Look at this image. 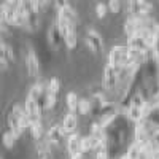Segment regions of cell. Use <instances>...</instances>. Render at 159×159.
Wrapping results in <instances>:
<instances>
[{
    "instance_id": "12",
    "label": "cell",
    "mask_w": 159,
    "mask_h": 159,
    "mask_svg": "<svg viewBox=\"0 0 159 159\" xmlns=\"http://www.w3.org/2000/svg\"><path fill=\"white\" fill-rule=\"evenodd\" d=\"M27 97L32 99V100H35L37 103H42V105H43V103H45V97H46V84H45L43 81H37V83L30 88ZM43 107H45V105H43Z\"/></svg>"
},
{
    "instance_id": "15",
    "label": "cell",
    "mask_w": 159,
    "mask_h": 159,
    "mask_svg": "<svg viewBox=\"0 0 159 159\" xmlns=\"http://www.w3.org/2000/svg\"><path fill=\"white\" fill-rule=\"evenodd\" d=\"M102 142H103V140H100V139H97V137H94V135L89 134V135H86V137L81 139V151H83V153L96 151Z\"/></svg>"
},
{
    "instance_id": "20",
    "label": "cell",
    "mask_w": 159,
    "mask_h": 159,
    "mask_svg": "<svg viewBox=\"0 0 159 159\" xmlns=\"http://www.w3.org/2000/svg\"><path fill=\"white\" fill-rule=\"evenodd\" d=\"M57 16H64L65 19H69V21H72V22H75V24H76V21H78V16H76L75 10H73L69 3L64 5V7H61V8L57 10Z\"/></svg>"
},
{
    "instance_id": "31",
    "label": "cell",
    "mask_w": 159,
    "mask_h": 159,
    "mask_svg": "<svg viewBox=\"0 0 159 159\" xmlns=\"http://www.w3.org/2000/svg\"><path fill=\"white\" fill-rule=\"evenodd\" d=\"M150 142H153V143L156 145V147L159 148V129H157V130L154 132V134H153V137H151V140H150Z\"/></svg>"
},
{
    "instance_id": "36",
    "label": "cell",
    "mask_w": 159,
    "mask_h": 159,
    "mask_svg": "<svg viewBox=\"0 0 159 159\" xmlns=\"http://www.w3.org/2000/svg\"><path fill=\"white\" fill-rule=\"evenodd\" d=\"M0 159H5V157H3V156H2V157H0Z\"/></svg>"
},
{
    "instance_id": "17",
    "label": "cell",
    "mask_w": 159,
    "mask_h": 159,
    "mask_svg": "<svg viewBox=\"0 0 159 159\" xmlns=\"http://www.w3.org/2000/svg\"><path fill=\"white\" fill-rule=\"evenodd\" d=\"M51 145L46 140H40L37 142L35 147V159H49L51 157Z\"/></svg>"
},
{
    "instance_id": "8",
    "label": "cell",
    "mask_w": 159,
    "mask_h": 159,
    "mask_svg": "<svg viewBox=\"0 0 159 159\" xmlns=\"http://www.w3.org/2000/svg\"><path fill=\"white\" fill-rule=\"evenodd\" d=\"M84 42H86V46L88 49L92 52V54H100L103 51V40L100 37V34L94 29H89L84 35Z\"/></svg>"
},
{
    "instance_id": "1",
    "label": "cell",
    "mask_w": 159,
    "mask_h": 159,
    "mask_svg": "<svg viewBox=\"0 0 159 159\" xmlns=\"http://www.w3.org/2000/svg\"><path fill=\"white\" fill-rule=\"evenodd\" d=\"M129 118L121 113L115 121L105 127L107 130V151L110 154V159H121L127 150H124L127 143V135H129Z\"/></svg>"
},
{
    "instance_id": "24",
    "label": "cell",
    "mask_w": 159,
    "mask_h": 159,
    "mask_svg": "<svg viewBox=\"0 0 159 159\" xmlns=\"http://www.w3.org/2000/svg\"><path fill=\"white\" fill-rule=\"evenodd\" d=\"M16 140H18V139L15 137V134H13L11 130H8V129H5V130H3V137H2V142H3V145H5V148H8V150L15 148Z\"/></svg>"
},
{
    "instance_id": "9",
    "label": "cell",
    "mask_w": 159,
    "mask_h": 159,
    "mask_svg": "<svg viewBox=\"0 0 159 159\" xmlns=\"http://www.w3.org/2000/svg\"><path fill=\"white\" fill-rule=\"evenodd\" d=\"M127 8H129L130 16H150V13L153 10L148 0H129Z\"/></svg>"
},
{
    "instance_id": "34",
    "label": "cell",
    "mask_w": 159,
    "mask_h": 159,
    "mask_svg": "<svg viewBox=\"0 0 159 159\" xmlns=\"http://www.w3.org/2000/svg\"><path fill=\"white\" fill-rule=\"evenodd\" d=\"M121 159H132V157H129V156H127V154H126V153H124V156H123V157H121Z\"/></svg>"
},
{
    "instance_id": "21",
    "label": "cell",
    "mask_w": 159,
    "mask_h": 159,
    "mask_svg": "<svg viewBox=\"0 0 159 159\" xmlns=\"http://www.w3.org/2000/svg\"><path fill=\"white\" fill-rule=\"evenodd\" d=\"M0 57H5L10 64L15 62V51L5 40H2V43H0Z\"/></svg>"
},
{
    "instance_id": "18",
    "label": "cell",
    "mask_w": 159,
    "mask_h": 159,
    "mask_svg": "<svg viewBox=\"0 0 159 159\" xmlns=\"http://www.w3.org/2000/svg\"><path fill=\"white\" fill-rule=\"evenodd\" d=\"M30 135L35 142H40V140H45V135H46V132L43 129V123H42V119H35V121L32 123L30 126Z\"/></svg>"
},
{
    "instance_id": "30",
    "label": "cell",
    "mask_w": 159,
    "mask_h": 159,
    "mask_svg": "<svg viewBox=\"0 0 159 159\" xmlns=\"http://www.w3.org/2000/svg\"><path fill=\"white\" fill-rule=\"evenodd\" d=\"M108 10L111 13H119L121 11V0H108Z\"/></svg>"
},
{
    "instance_id": "16",
    "label": "cell",
    "mask_w": 159,
    "mask_h": 159,
    "mask_svg": "<svg viewBox=\"0 0 159 159\" xmlns=\"http://www.w3.org/2000/svg\"><path fill=\"white\" fill-rule=\"evenodd\" d=\"M81 135L78 134V132H73L67 137V151L69 154H75L78 151H81Z\"/></svg>"
},
{
    "instance_id": "25",
    "label": "cell",
    "mask_w": 159,
    "mask_h": 159,
    "mask_svg": "<svg viewBox=\"0 0 159 159\" xmlns=\"http://www.w3.org/2000/svg\"><path fill=\"white\" fill-rule=\"evenodd\" d=\"M46 91L51 92V94L59 96V91H61V80H59V78H51L49 81L46 83Z\"/></svg>"
},
{
    "instance_id": "3",
    "label": "cell",
    "mask_w": 159,
    "mask_h": 159,
    "mask_svg": "<svg viewBox=\"0 0 159 159\" xmlns=\"http://www.w3.org/2000/svg\"><path fill=\"white\" fill-rule=\"evenodd\" d=\"M123 70L124 69H119L115 67L111 64H107L103 69V86L108 92H113L116 94L118 89L121 88V81H123Z\"/></svg>"
},
{
    "instance_id": "13",
    "label": "cell",
    "mask_w": 159,
    "mask_h": 159,
    "mask_svg": "<svg viewBox=\"0 0 159 159\" xmlns=\"http://www.w3.org/2000/svg\"><path fill=\"white\" fill-rule=\"evenodd\" d=\"M24 107H25V111H27L30 116H32V119L35 121V119H42L43 118V113H45V107L42 103H37L35 100H32V99H25V102H24Z\"/></svg>"
},
{
    "instance_id": "32",
    "label": "cell",
    "mask_w": 159,
    "mask_h": 159,
    "mask_svg": "<svg viewBox=\"0 0 159 159\" xmlns=\"http://www.w3.org/2000/svg\"><path fill=\"white\" fill-rule=\"evenodd\" d=\"M84 154H86V153L78 151V153H75V154H70V159H84Z\"/></svg>"
},
{
    "instance_id": "2",
    "label": "cell",
    "mask_w": 159,
    "mask_h": 159,
    "mask_svg": "<svg viewBox=\"0 0 159 159\" xmlns=\"http://www.w3.org/2000/svg\"><path fill=\"white\" fill-rule=\"evenodd\" d=\"M16 8L24 19V29L29 32H35L38 29V5L34 0H21V3Z\"/></svg>"
},
{
    "instance_id": "11",
    "label": "cell",
    "mask_w": 159,
    "mask_h": 159,
    "mask_svg": "<svg viewBox=\"0 0 159 159\" xmlns=\"http://www.w3.org/2000/svg\"><path fill=\"white\" fill-rule=\"evenodd\" d=\"M64 43V35L59 29V25L57 22L54 21L51 25H49V29H48V45L52 48V49H59Z\"/></svg>"
},
{
    "instance_id": "4",
    "label": "cell",
    "mask_w": 159,
    "mask_h": 159,
    "mask_svg": "<svg viewBox=\"0 0 159 159\" xmlns=\"http://www.w3.org/2000/svg\"><path fill=\"white\" fill-rule=\"evenodd\" d=\"M24 113H25V107L21 103H16V105H13L11 110L7 115V127L5 129L11 130L16 139H19L24 132V129L21 126V118H22Z\"/></svg>"
},
{
    "instance_id": "33",
    "label": "cell",
    "mask_w": 159,
    "mask_h": 159,
    "mask_svg": "<svg viewBox=\"0 0 159 159\" xmlns=\"http://www.w3.org/2000/svg\"><path fill=\"white\" fill-rule=\"evenodd\" d=\"M3 2H7V3L11 5V7H18V5L21 3V0H3Z\"/></svg>"
},
{
    "instance_id": "19",
    "label": "cell",
    "mask_w": 159,
    "mask_h": 159,
    "mask_svg": "<svg viewBox=\"0 0 159 159\" xmlns=\"http://www.w3.org/2000/svg\"><path fill=\"white\" fill-rule=\"evenodd\" d=\"M140 29V25H139V19L137 16H129L126 21H124V34L126 37H132V35H135Z\"/></svg>"
},
{
    "instance_id": "23",
    "label": "cell",
    "mask_w": 159,
    "mask_h": 159,
    "mask_svg": "<svg viewBox=\"0 0 159 159\" xmlns=\"http://www.w3.org/2000/svg\"><path fill=\"white\" fill-rule=\"evenodd\" d=\"M65 102H67V108H69V111L78 113V103H80V97L76 96V92H69L67 97H65Z\"/></svg>"
},
{
    "instance_id": "28",
    "label": "cell",
    "mask_w": 159,
    "mask_h": 159,
    "mask_svg": "<svg viewBox=\"0 0 159 159\" xmlns=\"http://www.w3.org/2000/svg\"><path fill=\"white\" fill-rule=\"evenodd\" d=\"M56 102H57V96L56 94H51V92L46 91V97H45V111H49L56 107Z\"/></svg>"
},
{
    "instance_id": "37",
    "label": "cell",
    "mask_w": 159,
    "mask_h": 159,
    "mask_svg": "<svg viewBox=\"0 0 159 159\" xmlns=\"http://www.w3.org/2000/svg\"><path fill=\"white\" fill-rule=\"evenodd\" d=\"M67 2H69V0H67Z\"/></svg>"
},
{
    "instance_id": "26",
    "label": "cell",
    "mask_w": 159,
    "mask_h": 159,
    "mask_svg": "<svg viewBox=\"0 0 159 159\" xmlns=\"http://www.w3.org/2000/svg\"><path fill=\"white\" fill-rule=\"evenodd\" d=\"M147 121H150L156 129H159V105H154L153 107V110L150 111V115L145 118Z\"/></svg>"
},
{
    "instance_id": "14",
    "label": "cell",
    "mask_w": 159,
    "mask_h": 159,
    "mask_svg": "<svg viewBox=\"0 0 159 159\" xmlns=\"http://www.w3.org/2000/svg\"><path fill=\"white\" fill-rule=\"evenodd\" d=\"M62 127H64V130L67 132V134L70 135V134H73V132H76V127H78V116H76V113H73V111H69L67 115L64 116V119H62Z\"/></svg>"
},
{
    "instance_id": "29",
    "label": "cell",
    "mask_w": 159,
    "mask_h": 159,
    "mask_svg": "<svg viewBox=\"0 0 159 159\" xmlns=\"http://www.w3.org/2000/svg\"><path fill=\"white\" fill-rule=\"evenodd\" d=\"M107 11H110L108 10V5H105V3H97V7H96V15H97V18H105L107 16Z\"/></svg>"
},
{
    "instance_id": "6",
    "label": "cell",
    "mask_w": 159,
    "mask_h": 159,
    "mask_svg": "<svg viewBox=\"0 0 159 159\" xmlns=\"http://www.w3.org/2000/svg\"><path fill=\"white\" fill-rule=\"evenodd\" d=\"M67 132L64 130L62 124H54V126H51L48 130H46V135H45V140L51 145V147H61V145L64 143V140L67 139Z\"/></svg>"
},
{
    "instance_id": "35",
    "label": "cell",
    "mask_w": 159,
    "mask_h": 159,
    "mask_svg": "<svg viewBox=\"0 0 159 159\" xmlns=\"http://www.w3.org/2000/svg\"><path fill=\"white\" fill-rule=\"evenodd\" d=\"M124 2H126V3H127V2H129V0H124Z\"/></svg>"
},
{
    "instance_id": "7",
    "label": "cell",
    "mask_w": 159,
    "mask_h": 159,
    "mask_svg": "<svg viewBox=\"0 0 159 159\" xmlns=\"http://www.w3.org/2000/svg\"><path fill=\"white\" fill-rule=\"evenodd\" d=\"M127 46L134 51H140V52H150L151 51V45H150V40L147 38L142 30H139L135 35H132L127 38Z\"/></svg>"
},
{
    "instance_id": "27",
    "label": "cell",
    "mask_w": 159,
    "mask_h": 159,
    "mask_svg": "<svg viewBox=\"0 0 159 159\" xmlns=\"http://www.w3.org/2000/svg\"><path fill=\"white\" fill-rule=\"evenodd\" d=\"M76 42H78V37H76V30H72L69 32L67 35L64 37V45L67 46L69 49H73L76 46Z\"/></svg>"
},
{
    "instance_id": "22",
    "label": "cell",
    "mask_w": 159,
    "mask_h": 159,
    "mask_svg": "<svg viewBox=\"0 0 159 159\" xmlns=\"http://www.w3.org/2000/svg\"><path fill=\"white\" fill-rule=\"evenodd\" d=\"M78 113L80 115H92V99H80V103H78Z\"/></svg>"
},
{
    "instance_id": "10",
    "label": "cell",
    "mask_w": 159,
    "mask_h": 159,
    "mask_svg": "<svg viewBox=\"0 0 159 159\" xmlns=\"http://www.w3.org/2000/svg\"><path fill=\"white\" fill-rule=\"evenodd\" d=\"M25 69H27L29 76H32V78L40 76V61H38L37 52L32 48H29L27 54H25Z\"/></svg>"
},
{
    "instance_id": "5",
    "label": "cell",
    "mask_w": 159,
    "mask_h": 159,
    "mask_svg": "<svg viewBox=\"0 0 159 159\" xmlns=\"http://www.w3.org/2000/svg\"><path fill=\"white\" fill-rule=\"evenodd\" d=\"M134 140L139 143H148L153 137V134L157 130L150 121L147 119H140V121L134 123Z\"/></svg>"
}]
</instances>
